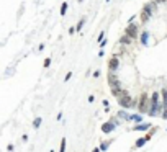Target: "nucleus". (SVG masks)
Wrapping results in <instances>:
<instances>
[{
  "instance_id": "23",
  "label": "nucleus",
  "mask_w": 167,
  "mask_h": 152,
  "mask_svg": "<svg viewBox=\"0 0 167 152\" xmlns=\"http://www.w3.org/2000/svg\"><path fill=\"white\" fill-rule=\"evenodd\" d=\"M71 77H72V72H69V74H67V75H66V82L69 80V79H71Z\"/></svg>"
},
{
  "instance_id": "8",
  "label": "nucleus",
  "mask_w": 167,
  "mask_h": 152,
  "mask_svg": "<svg viewBox=\"0 0 167 152\" xmlns=\"http://www.w3.org/2000/svg\"><path fill=\"white\" fill-rule=\"evenodd\" d=\"M133 129H134V131H147V129H151V124H149V123H144V124H136Z\"/></svg>"
},
{
  "instance_id": "9",
  "label": "nucleus",
  "mask_w": 167,
  "mask_h": 152,
  "mask_svg": "<svg viewBox=\"0 0 167 152\" xmlns=\"http://www.w3.org/2000/svg\"><path fill=\"white\" fill-rule=\"evenodd\" d=\"M147 41H149V31H142V35H141V44H142V46H147Z\"/></svg>"
},
{
  "instance_id": "10",
  "label": "nucleus",
  "mask_w": 167,
  "mask_h": 152,
  "mask_svg": "<svg viewBox=\"0 0 167 152\" xmlns=\"http://www.w3.org/2000/svg\"><path fill=\"white\" fill-rule=\"evenodd\" d=\"M131 41H133V38H130L128 35H125V36L120 38V43H121V44H131Z\"/></svg>"
},
{
  "instance_id": "26",
  "label": "nucleus",
  "mask_w": 167,
  "mask_h": 152,
  "mask_svg": "<svg viewBox=\"0 0 167 152\" xmlns=\"http://www.w3.org/2000/svg\"><path fill=\"white\" fill-rule=\"evenodd\" d=\"M92 152H100V147H97V149H93Z\"/></svg>"
},
{
  "instance_id": "19",
  "label": "nucleus",
  "mask_w": 167,
  "mask_h": 152,
  "mask_svg": "<svg viewBox=\"0 0 167 152\" xmlns=\"http://www.w3.org/2000/svg\"><path fill=\"white\" fill-rule=\"evenodd\" d=\"M40 124H41V118H36L35 121H33V126H35V128H40Z\"/></svg>"
},
{
  "instance_id": "22",
  "label": "nucleus",
  "mask_w": 167,
  "mask_h": 152,
  "mask_svg": "<svg viewBox=\"0 0 167 152\" xmlns=\"http://www.w3.org/2000/svg\"><path fill=\"white\" fill-rule=\"evenodd\" d=\"M105 39V35H103V31H102L100 35H98V43H100V41H103Z\"/></svg>"
},
{
  "instance_id": "21",
  "label": "nucleus",
  "mask_w": 167,
  "mask_h": 152,
  "mask_svg": "<svg viewBox=\"0 0 167 152\" xmlns=\"http://www.w3.org/2000/svg\"><path fill=\"white\" fill-rule=\"evenodd\" d=\"M49 64H51V57H48V59H44V64H43V66H44V67H48V66H49Z\"/></svg>"
},
{
  "instance_id": "27",
  "label": "nucleus",
  "mask_w": 167,
  "mask_h": 152,
  "mask_svg": "<svg viewBox=\"0 0 167 152\" xmlns=\"http://www.w3.org/2000/svg\"><path fill=\"white\" fill-rule=\"evenodd\" d=\"M106 2H110V0H106Z\"/></svg>"
},
{
  "instance_id": "18",
  "label": "nucleus",
  "mask_w": 167,
  "mask_h": 152,
  "mask_svg": "<svg viewBox=\"0 0 167 152\" xmlns=\"http://www.w3.org/2000/svg\"><path fill=\"white\" fill-rule=\"evenodd\" d=\"M59 152H66V137L61 141V149H59Z\"/></svg>"
},
{
  "instance_id": "14",
  "label": "nucleus",
  "mask_w": 167,
  "mask_h": 152,
  "mask_svg": "<svg viewBox=\"0 0 167 152\" xmlns=\"http://www.w3.org/2000/svg\"><path fill=\"white\" fill-rule=\"evenodd\" d=\"M161 98H162V103H164V105H167V90H166V88L161 92Z\"/></svg>"
},
{
  "instance_id": "16",
  "label": "nucleus",
  "mask_w": 167,
  "mask_h": 152,
  "mask_svg": "<svg viewBox=\"0 0 167 152\" xmlns=\"http://www.w3.org/2000/svg\"><path fill=\"white\" fill-rule=\"evenodd\" d=\"M85 25V18H82L80 21H79V25H77V28H76V31H80L82 30V26Z\"/></svg>"
},
{
  "instance_id": "20",
  "label": "nucleus",
  "mask_w": 167,
  "mask_h": 152,
  "mask_svg": "<svg viewBox=\"0 0 167 152\" xmlns=\"http://www.w3.org/2000/svg\"><path fill=\"white\" fill-rule=\"evenodd\" d=\"M162 118L167 119V105H164V110H162Z\"/></svg>"
},
{
  "instance_id": "12",
  "label": "nucleus",
  "mask_w": 167,
  "mask_h": 152,
  "mask_svg": "<svg viewBox=\"0 0 167 152\" xmlns=\"http://www.w3.org/2000/svg\"><path fill=\"white\" fill-rule=\"evenodd\" d=\"M141 119H142L141 115H130V119H128V121H141Z\"/></svg>"
},
{
  "instance_id": "15",
  "label": "nucleus",
  "mask_w": 167,
  "mask_h": 152,
  "mask_svg": "<svg viewBox=\"0 0 167 152\" xmlns=\"http://www.w3.org/2000/svg\"><path fill=\"white\" fill-rule=\"evenodd\" d=\"M118 116H120V118H123V119H126V121L130 119V115H128V113H125L123 110H121L120 113H118Z\"/></svg>"
},
{
  "instance_id": "13",
  "label": "nucleus",
  "mask_w": 167,
  "mask_h": 152,
  "mask_svg": "<svg viewBox=\"0 0 167 152\" xmlns=\"http://www.w3.org/2000/svg\"><path fill=\"white\" fill-rule=\"evenodd\" d=\"M110 144H111V141H105V142H102V144H100V151L105 152L106 149H108V146H110Z\"/></svg>"
},
{
  "instance_id": "6",
  "label": "nucleus",
  "mask_w": 167,
  "mask_h": 152,
  "mask_svg": "<svg viewBox=\"0 0 167 152\" xmlns=\"http://www.w3.org/2000/svg\"><path fill=\"white\" fill-rule=\"evenodd\" d=\"M118 66H120V59H118L117 56L111 57L110 61H108V71H110V72H115L118 69Z\"/></svg>"
},
{
  "instance_id": "25",
  "label": "nucleus",
  "mask_w": 167,
  "mask_h": 152,
  "mask_svg": "<svg viewBox=\"0 0 167 152\" xmlns=\"http://www.w3.org/2000/svg\"><path fill=\"white\" fill-rule=\"evenodd\" d=\"M152 2H156V3H161V2H166V0H152Z\"/></svg>"
},
{
  "instance_id": "11",
  "label": "nucleus",
  "mask_w": 167,
  "mask_h": 152,
  "mask_svg": "<svg viewBox=\"0 0 167 152\" xmlns=\"http://www.w3.org/2000/svg\"><path fill=\"white\" fill-rule=\"evenodd\" d=\"M146 137H139V139H138L136 142H134V147H142L144 146V144H146Z\"/></svg>"
},
{
  "instance_id": "5",
  "label": "nucleus",
  "mask_w": 167,
  "mask_h": 152,
  "mask_svg": "<svg viewBox=\"0 0 167 152\" xmlns=\"http://www.w3.org/2000/svg\"><path fill=\"white\" fill-rule=\"evenodd\" d=\"M115 126H118V124L115 123V119H111V121L103 123V124H102V131H103V132H111L113 129H115Z\"/></svg>"
},
{
  "instance_id": "24",
  "label": "nucleus",
  "mask_w": 167,
  "mask_h": 152,
  "mask_svg": "<svg viewBox=\"0 0 167 152\" xmlns=\"http://www.w3.org/2000/svg\"><path fill=\"white\" fill-rule=\"evenodd\" d=\"M106 44V39H103V41H100V48H103V46Z\"/></svg>"
},
{
  "instance_id": "7",
  "label": "nucleus",
  "mask_w": 167,
  "mask_h": 152,
  "mask_svg": "<svg viewBox=\"0 0 167 152\" xmlns=\"http://www.w3.org/2000/svg\"><path fill=\"white\" fill-rule=\"evenodd\" d=\"M108 83H110L111 88H115V87H120V82H118L117 75H115V72H110V74H108Z\"/></svg>"
},
{
  "instance_id": "4",
  "label": "nucleus",
  "mask_w": 167,
  "mask_h": 152,
  "mask_svg": "<svg viewBox=\"0 0 167 152\" xmlns=\"http://www.w3.org/2000/svg\"><path fill=\"white\" fill-rule=\"evenodd\" d=\"M125 35H128L130 38H136L138 36V25H134V23H128L126 30H125Z\"/></svg>"
},
{
  "instance_id": "1",
  "label": "nucleus",
  "mask_w": 167,
  "mask_h": 152,
  "mask_svg": "<svg viewBox=\"0 0 167 152\" xmlns=\"http://www.w3.org/2000/svg\"><path fill=\"white\" fill-rule=\"evenodd\" d=\"M111 93L117 96L120 107H123V108H131L133 107L131 96H130V93H128L125 88H121V87H115V88H111Z\"/></svg>"
},
{
  "instance_id": "2",
  "label": "nucleus",
  "mask_w": 167,
  "mask_h": 152,
  "mask_svg": "<svg viewBox=\"0 0 167 152\" xmlns=\"http://www.w3.org/2000/svg\"><path fill=\"white\" fill-rule=\"evenodd\" d=\"M149 108H151V96L142 93L139 96V101H138V111L141 113V115H144V113L149 111Z\"/></svg>"
},
{
  "instance_id": "3",
  "label": "nucleus",
  "mask_w": 167,
  "mask_h": 152,
  "mask_svg": "<svg viewBox=\"0 0 167 152\" xmlns=\"http://www.w3.org/2000/svg\"><path fill=\"white\" fill-rule=\"evenodd\" d=\"M152 13H154V3H146L141 10V21L142 23H146L152 16Z\"/></svg>"
},
{
  "instance_id": "17",
  "label": "nucleus",
  "mask_w": 167,
  "mask_h": 152,
  "mask_svg": "<svg viewBox=\"0 0 167 152\" xmlns=\"http://www.w3.org/2000/svg\"><path fill=\"white\" fill-rule=\"evenodd\" d=\"M66 12H67V3H66V2H64V3H62V5H61V15L64 16V15H66Z\"/></svg>"
}]
</instances>
